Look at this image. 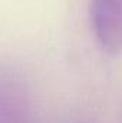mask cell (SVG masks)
I'll return each instance as SVG.
<instances>
[{"label":"cell","instance_id":"6da1fadb","mask_svg":"<svg viewBox=\"0 0 122 123\" xmlns=\"http://www.w3.org/2000/svg\"><path fill=\"white\" fill-rule=\"evenodd\" d=\"M92 22L101 46L116 53L122 44V0H92Z\"/></svg>","mask_w":122,"mask_h":123}]
</instances>
